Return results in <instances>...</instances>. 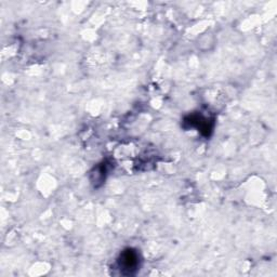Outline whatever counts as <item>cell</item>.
<instances>
[{"label": "cell", "instance_id": "cell-1", "mask_svg": "<svg viewBox=\"0 0 277 277\" xmlns=\"http://www.w3.org/2000/svg\"><path fill=\"white\" fill-rule=\"evenodd\" d=\"M138 254L134 250L128 249L126 252H124L120 256V266H122V270H128L129 273H131L132 270H136L138 266Z\"/></svg>", "mask_w": 277, "mask_h": 277}]
</instances>
